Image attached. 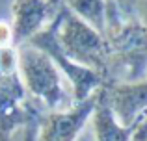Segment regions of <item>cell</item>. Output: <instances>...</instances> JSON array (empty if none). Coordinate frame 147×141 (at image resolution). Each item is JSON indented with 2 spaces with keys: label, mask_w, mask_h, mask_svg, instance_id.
Instances as JSON below:
<instances>
[{
  "label": "cell",
  "mask_w": 147,
  "mask_h": 141,
  "mask_svg": "<svg viewBox=\"0 0 147 141\" xmlns=\"http://www.w3.org/2000/svg\"><path fill=\"white\" fill-rule=\"evenodd\" d=\"M43 113V106L26 93L19 72H0V141H9Z\"/></svg>",
  "instance_id": "cell-3"
},
{
  "label": "cell",
  "mask_w": 147,
  "mask_h": 141,
  "mask_svg": "<svg viewBox=\"0 0 147 141\" xmlns=\"http://www.w3.org/2000/svg\"><path fill=\"white\" fill-rule=\"evenodd\" d=\"M39 121L30 123L28 126H24L22 130H19L17 134L11 136L9 141H37V126H39Z\"/></svg>",
  "instance_id": "cell-10"
},
{
  "label": "cell",
  "mask_w": 147,
  "mask_h": 141,
  "mask_svg": "<svg viewBox=\"0 0 147 141\" xmlns=\"http://www.w3.org/2000/svg\"><path fill=\"white\" fill-rule=\"evenodd\" d=\"M91 128H93L95 141H132L134 128L136 126H125L117 121L114 115L110 104L106 100L104 93H97L93 112H91Z\"/></svg>",
  "instance_id": "cell-7"
},
{
  "label": "cell",
  "mask_w": 147,
  "mask_h": 141,
  "mask_svg": "<svg viewBox=\"0 0 147 141\" xmlns=\"http://www.w3.org/2000/svg\"><path fill=\"white\" fill-rule=\"evenodd\" d=\"M97 93L65 112H47L37 126V141H76L93 112Z\"/></svg>",
  "instance_id": "cell-5"
},
{
  "label": "cell",
  "mask_w": 147,
  "mask_h": 141,
  "mask_svg": "<svg viewBox=\"0 0 147 141\" xmlns=\"http://www.w3.org/2000/svg\"><path fill=\"white\" fill-rule=\"evenodd\" d=\"M17 72L26 93L47 112H65L75 102L61 84V74L43 50L22 43L17 47Z\"/></svg>",
  "instance_id": "cell-1"
},
{
  "label": "cell",
  "mask_w": 147,
  "mask_h": 141,
  "mask_svg": "<svg viewBox=\"0 0 147 141\" xmlns=\"http://www.w3.org/2000/svg\"><path fill=\"white\" fill-rule=\"evenodd\" d=\"M56 0H15L13 22H11V43L17 48L26 43L34 33L45 28L52 17V6Z\"/></svg>",
  "instance_id": "cell-6"
},
{
  "label": "cell",
  "mask_w": 147,
  "mask_h": 141,
  "mask_svg": "<svg viewBox=\"0 0 147 141\" xmlns=\"http://www.w3.org/2000/svg\"><path fill=\"white\" fill-rule=\"evenodd\" d=\"M11 43V24L6 21H0V47H9Z\"/></svg>",
  "instance_id": "cell-11"
},
{
  "label": "cell",
  "mask_w": 147,
  "mask_h": 141,
  "mask_svg": "<svg viewBox=\"0 0 147 141\" xmlns=\"http://www.w3.org/2000/svg\"><path fill=\"white\" fill-rule=\"evenodd\" d=\"M69 9L84 22L102 32L104 28V4L102 0H69Z\"/></svg>",
  "instance_id": "cell-9"
},
{
  "label": "cell",
  "mask_w": 147,
  "mask_h": 141,
  "mask_svg": "<svg viewBox=\"0 0 147 141\" xmlns=\"http://www.w3.org/2000/svg\"><path fill=\"white\" fill-rule=\"evenodd\" d=\"M145 138H147V115H145L142 121H138L136 128H134L132 141H144Z\"/></svg>",
  "instance_id": "cell-12"
},
{
  "label": "cell",
  "mask_w": 147,
  "mask_h": 141,
  "mask_svg": "<svg viewBox=\"0 0 147 141\" xmlns=\"http://www.w3.org/2000/svg\"><path fill=\"white\" fill-rule=\"evenodd\" d=\"M144 141H147V138H145V139H144Z\"/></svg>",
  "instance_id": "cell-13"
},
{
  "label": "cell",
  "mask_w": 147,
  "mask_h": 141,
  "mask_svg": "<svg viewBox=\"0 0 147 141\" xmlns=\"http://www.w3.org/2000/svg\"><path fill=\"white\" fill-rule=\"evenodd\" d=\"M26 43L36 47V48H39V50H43L54 61V65L58 67V71H61L67 76V80L71 82L73 102H75V104L86 100V98L93 97V95L97 93V89L100 86L99 72L95 69H91V67L75 63L73 59H69L67 56L63 54V50L60 48L58 39H56V21H54V19L43 30L34 33Z\"/></svg>",
  "instance_id": "cell-4"
},
{
  "label": "cell",
  "mask_w": 147,
  "mask_h": 141,
  "mask_svg": "<svg viewBox=\"0 0 147 141\" xmlns=\"http://www.w3.org/2000/svg\"><path fill=\"white\" fill-rule=\"evenodd\" d=\"M54 21H56V39L63 54L75 63L93 69L102 54H106V45L100 33L65 6L58 9Z\"/></svg>",
  "instance_id": "cell-2"
},
{
  "label": "cell",
  "mask_w": 147,
  "mask_h": 141,
  "mask_svg": "<svg viewBox=\"0 0 147 141\" xmlns=\"http://www.w3.org/2000/svg\"><path fill=\"white\" fill-rule=\"evenodd\" d=\"M110 100L108 104L119 123L125 126H136L138 117L147 110V84L119 87L112 93Z\"/></svg>",
  "instance_id": "cell-8"
}]
</instances>
